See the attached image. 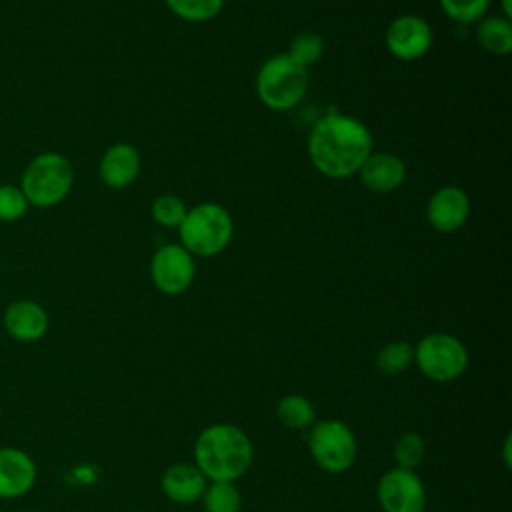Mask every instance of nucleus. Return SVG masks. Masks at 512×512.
<instances>
[{
  "instance_id": "obj_24",
  "label": "nucleus",
  "mask_w": 512,
  "mask_h": 512,
  "mask_svg": "<svg viewBox=\"0 0 512 512\" xmlns=\"http://www.w3.org/2000/svg\"><path fill=\"white\" fill-rule=\"evenodd\" d=\"M188 208L182 198L174 194H162L152 202V218L164 228H178L186 216Z\"/></svg>"
},
{
  "instance_id": "obj_2",
  "label": "nucleus",
  "mask_w": 512,
  "mask_h": 512,
  "mask_svg": "<svg viewBox=\"0 0 512 512\" xmlns=\"http://www.w3.org/2000/svg\"><path fill=\"white\" fill-rule=\"evenodd\" d=\"M254 462L248 434L234 424H212L194 442V464L210 482H234Z\"/></svg>"
},
{
  "instance_id": "obj_9",
  "label": "nucleus",
  "mask_w": 512,
  "mask_h": 512,
  "mask_svg": "<svg viewBox=\"0 0 512 512\" xmlns=\"http://www.w3.org/2000/svg\"><path fill=\"white\" fill-rule=\"evenodd\" d=\"M376 498L384 512H424L426 488L414 470L392 468L376 486Z\"/></svg>"
},
{
  "instance_id": "obj_26",
  "label": "nucleus",
  "mask_w": 512,
  "mask_h": 512,
  "mask_svg": "<svg viewBox=\"0 0 512 512\" xmlns=\"http://www.w3.org/2000/svg\"><path fill=\"white\" fill-rule=\"evenodd\" d=\"M30 204L16 184H0V222H16L28 212Z\"/></svg>"
},
{
  "instance_id": "obj_14",
  "label": "nucleus",
  "mask_w": 512,
  "mask_h": 512,
  "mask_svg": "<svg viewBox=\"0 0 512 512\" xmlns=\"http://www.w3.org/2000/svg\"><path fill=\"white\" fill-rule=\"evenodd\" d=\"M360 182L366 190L386 194L402 186L406 178V164L392 152H370L358 170Z\"/></svg>"
},
{
  "instance_id": "obj_20",
  "label": "nucleus",
  "mask_w": 512,
  "mask_h": 512,
  "mask_svg": "<svg viewBox=\"0 0 512 512\" xmlns=\"http://www.w3.org/2000/svg\"><path fill=\"white\" fill-rule=\"evenodd\" d=\"M396 468L416 470L426 456V442L418 432H404L392 448Z\"/></svg>"
},
{
  "instance_id": "obj_23",
  "label": "nucleus",
  "mask_w": 512,
  "mask_h": 512,
  "mask_svg": "<svg viewBox=\"0 0 512 512\" xmlns=\"http://www.w3.org/2000/svg\"><path fill=\"white\" fill-rule=\"evenodd\" d=\"M286 54L302 68H308L310 64H316L322 58L324 40L316 32H300L298 36H294Z\"/></svg>"
},
{
  "instance_id": "obj_27",
  "label": "nucleus",
  "mask_w": 512,
  "mask_h": 512,
  "mask_svg": "<svg viewBox=\"0 0 512 512\" xmlns=\"http://www.w3.org/2000/svg\"><path fill=\"white\" fill-rule=\"evenodd\" d=\"M510 444H512V438H510V436H506V438H504V446H502V450H504V464H506V468H510V464H512V460H510Z\"/></svg>"
},
{
  "instance_id": "obj_6",
  "label": "nucleus",
  "mask_w": 512,
  "mask_h": 512,
  "mask_svg": "<svg viewBox=\"0 0 512 512\" xmlns=\"http://www.w3.org/2000/svg\"><path fill=\"white\" fill-rule=\"evenodd\" d=\"M414 362L418 370L434 382H452L468 368V350L452 334H426L414 348Z\"/></svg>"
},
{
  "instance_id": "obj_17",
  "label": "nucleus",
  "mask_w": 512,
  "mask_h": 512,
  "mask_svg": "<svg viewBox=\"0 0 512 512\" xmlns=\"http://www.w3.org/2000/svg\"><path fill=\"white\" fill-rule=\"evenodd\" d=\"M478 44L494 54V56H506L512 50V24L510 18L504 16H490L480 20L476 28Z\"/></svg>"
},
{
  "instance_id": "obj_15",
  "label": "nucleus",
  "mask_w": 512,
  "mask_h": 512,
  "mask_svg": "<svg viewBox=\"0 0 512 512\" xmlns=\"http://www.w3.org/2000/svg\"><path fill=\"white\" fill-rule=\"evenodd\" d=\"M140 164L142 162L138 150L128 142H118L106 148V152L102 154L98 174L108 188L122 190L138 178Z\"/></svg>"
},
{
  "instance_id": "obj_1",
  "label": "nucleus",
  "mask_w": 512,
  "mask_h": 512,
  "mask_svg": "<svg viewBox=\"0 0 512 512\" xmlns=\"http://www.w3.org/2000/svg\"><path fill=\"white\" fill-rule=\"evenodd\" d=\"M370 152L372 134L368 126L342 112L322 116L308 136L310 162L328 178H348L358 174Z\"/></svg>"
},
{
  "instance_id": "obj_18",
  "label": "nucleus",
  "mask_w": 512,
  "mask_h": 512,
  "mask_svg": "<svg viewBox=\"0 0 512 512\" xmlns=\"http://www.w3.org/2000/svg\"><path fill=\"white\" fill-rule=\"evenodd\" d=\"M276 416L290 430H308L316 420L312 402L302 394L282 396L276 404Z\"/></svg>"
},
{
  "instance_id": "obj_12",
  "label": "nucleus",
  "mask_w": 512,
  "mask_h": 512,
  "mask_svg": "<svg viewBox=\"0 0 512 512\" xmlns=\"http://www.w3.org/2000/svg\"><path fill=\"white\" fill-rule=\"evenodd\" d=\"M38 478L32 456L16 446H0V498L16 500L26 496Z\"/></svg>"
},
{
  "instance_id": "obj_5",
  "label": "nucleus",
  "mask_w": 512,
  "mask_h": 512,
  "mask_svg": "<svg viewBox=\"0 0 512 512\" xmlns=\"http://www.w3.org/2000/svg\"><path fill=\"white\" fill-rule=\"evenodd\" d=\"M308 72L286 52L270 56L256 74V94L270 110H290L304 98Z\"/></svg>"
},
{
  "instance_id": "obj_21",
  "label": "nucleus",
  "mask_w": 512,
  "mask_h": 512,
  "mask_svg": "<svg viewBox=\"0 0 512 512\" xmlns=\"http://www.w3.org/2000/svg\"><path fill=\"white\" fill-rule=\"evenodd\" d=\"M206 512H238L240 492L234 482H210L202 494Z\"/></svg>"
},
{
  "instance_id": "obj_3",
  "label": "nucleus",
  "mask_w": 512,
  "mask_h": 512,
  "mask_svg": "<svg viewBox=\"0 0 512 512\" xmlns=\"http://www.w3.org/2000/svg\"><path fill=\"white\" fill-rule=\"evenodd\" d=\"M72 184L74 168L70 160L60 152H40L26 164L18 186L30 206L52 208L70 194Z\"/></svg>"
},
{
  "instance_id": "obj_16",
  "label": "nucleus",
  "mask_w": 512,
  "mask_h": 512,
  "mask_svg": "<svg viewBox=\"0 0 512 512\" xmlns=\"http://www.w3.org/2000/svg\"><path fill=\"white\" fill-rule=\"evenodd\" d=\"M162 492L168 496V500L176 502V504H190L202 498L204 490H206V476L198 470L196 464H188V462H178L172 464L162 480Z\"/></svg>"
},
{
  "instance_id": "obj_13",
  "label": "nucleus",
  "mask_w": 512,
  "mask_h": 512,
  "mask_svg": "<svg viewBox=\"0 0 512 512\" xmlns=\"http://www.w3.org/2000/svg\"><path fill=\"white\" fill-rule=\"evenodd\" d=\"M468 216H470V200H468V194L458 186L438 188L426 204L428 224L442 234H450L462 228Z\"/></svg>"
},
{
  "instance_id": "obj_7",
  "label": "nucleus",
  "mask_w": 512,
  "mask_h": 512,
  "mask_svg": "<svg viewBox=\"0 0 512 512\" xmlns=\"http://www.w3.org/2000/svg\"><path fill=\"white\" fill-rule=\"evenodd\" d=\"M308 448L314 462L330 474L350 470L358 454L354 432L340 420H320L312 424L308 432Z\"/></svg>"
},
{
  "instance_id": "obj_28",
  "label": "nucleus",
  "mask_w": 512,
  "mask_h": 512,
  "mask_svg": "<svg viewBox=\"0 0 512 512\" xmlns=\"http://www.w3.org/2000/svg\"><path fill=\"white\" fill-rule=\"evenodd\" d=\"M500 6H502V12H504V18H510L512 16V2L510 0H500Z\"/></svg>"
},
{
  "instance_id": "obj_8",
  "label": "nucleus",
  "mask_w": 512,
  "mask_h": 512,
  "mask_svg": "<svg viewBox=\"0 0 512 512\" xmlns=\"http://www.w3.org/2000/svg\"><path fill=\"white\" fill-rule=\"evenodd\" d=\"M194 274V256L180 244H164L152 256V284L166 296H178L186 292L194 280Z\"/></svg>"
},
{
  "instance_id": "obj_4",
  "label": "nucleus",
  "mask_w": 512,
  "mask_h": 512,
  "mask_svg": "<svg viewBox=\"0 0 512 512\" xmlns=\"http://www.w3.org/2000/svg\"><path fill=\"white\" fill-rule=\"evenodd\" d=\"M180 246L192 256H216L232 240L234 222L230 212L216 202H202L188 208L178 226Z\"/></svg>"
},
{
  "instance_id": "obj_25",
  "label": "nucleus",
  "mask_w": 512,
  "mask_h": 512,
  "mask_svg": "<svg viewBox=\"0 0 512 512\" xmlns=\"http://www.w3.org/2000/svg\"><path fill=\"white\" fill-rule=\"evenodd\" d=\"M438 2L442 12L458 24L478 22L490 6V0H438Z\"/></svg>"
},
{
  "instance_id": "obj_10",
  "label": "nucleus",
  "mask_w": 512,
  "mask_h": 512,
  "mask_svg": "<svg viewBox=\"0 0 512 512\" xmlns=\"http://www.w3.org/2000/svg\"><path fill=\"white\" fill-rule=\"evenodd\" d=\"M384 42L394 58L412 62L422 58L430 50L432 28L422 16L404 14L388 24Z\"/></svg>"
},
{
  "instance_id": "obj_11",
  "label": "nucleus",
  "mask_w": 512,
  "mask_h": 512,
  "mask_svg": "<svg viewBox=\"0 0 512 512\" xmlns=\"http://www.w3.org/2000/svg\"><path fill=\"white\" fill-rule=\"evenodd\" d=\"M48 312L42 304L30 298L12 300L2 312V326L6 334L22 344H32L48 332Z\"/></svg>"
},
{
  "instance_id": "obj_22",
  "label": "nucleus",
  "mask_w": 512,
  "mask_h": 512,
  "mask_svg": "<svg viewBox=\"0 0 512 512\" xmlns=\"http://www.w3.org/2000/svg\"><path fill=\"white\" fill-rule=\"evenodd\" d=\"M172 14L186 22L212 20L224 6V0H164Z\"/></svg>"
},
{
  "instance_id": "obj_19",
  "label": "nucleus",
  "mask_w": 512,
  "mask_h": 512,
  "mask_svg": "<svg viewBox=\"0 0 512 512\" xmlns=\"http://www.w3.org/2000/svg\"><path fill=\"white\" fill-rule=\"evenodd\" d=\"M412 362H414V346L404 340L388 342L376 354V368L388 376L404 372Z\"/></svg>"
}]
</instances>
